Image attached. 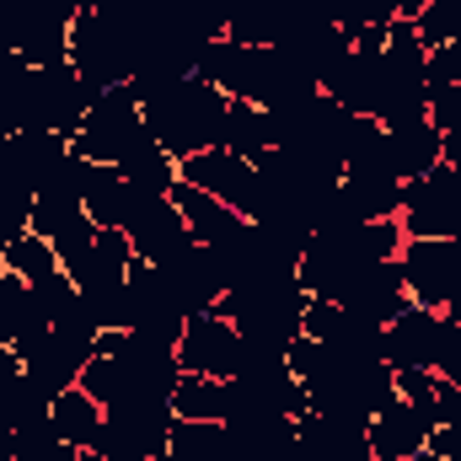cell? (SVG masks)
I'll use <instances>...</instances> for the list:
<instances>
[{
  "instance_id": "cell-22",
  "label": "cell",
  "mask_w": 461,
  "mask_h": 461,
  "mask_svg": "<svg viewBox=\"0 0 461 461\" xmlns=\"http://www.w3.org/2000/svg\"><path fill=\"white\" fill-rule=\"evenodd\" d=\"M129 268H134V247H129V236H123V230H97L86 263H81L70 279H76V290H92V285H123Z\"/></svg>"
},
{
  "instance_id": "cell-10",
  "label": "cell",
  "mask_w": 461,
  "mask_h": 461,
  "mask_svg": "<svg viewBox=\"0 0 461 461\" xmlns=\"http://www.w3.org/2000/svg\"><path fill=\"white\" fill-rule=\"evenodd\" d=\"M236 354H241V333L230 328L221 312L188 317V328H183V339H177V365H183V375L230 381V375H236Z\"/></svg>"
},
{
  "instance_id": "cell-28",
  "label": "cell",
  "mask_w": 461,
  "mask_h": 461,
  "mask_svg": "<svg viewBox=\"0 0 461 461\" xmlns=\"http://www.w3.org/2000/svg\"><path fill=\"white\" fill-rule=\"evenodd\" d=\"M424 49H440V43H456L461 38V0H424V11L413 16Z\"/></svg>"
},
{
  "instance_id": "cell-3",
  "label": "cell",
  "mask_w": 461,
  "mask_h": 461,
  "mask_svg": "<svg viewBox=\"0 0 461 461\" xmlns=\"http://www.w3.org/2000/svg\"><path fill=\"white\" fill-rule=\"evenodd\" d=\"M76 0H0V43L16 49L32 70L70 59Z\"/></svg>"
},
{
  "instance_id": "cell-20",
  "label": "cell",
  "mask_w": 461,
  "mask_h": 461,
  "mask_svg": "<svg viewBox=\"0 0 461 461\" xmlns=\"http://www.w3.org/2000/svg\"><path fill=\"white\" fill-rule=\"evenodd\" d=\"M215 145H221V150H230V156H241V161H263V156L274 150L268 113H263L258 103H236V97H230L226 123H221V140H215Z\"/></svg>"
},
{
  "instance_id": "cell-4",
  "label": "cell",
  "mask_w": 461,
  "mask_h": 461,
  "mask_svg": "<svg viewBox=\"0 0 461 461\" xmlns=\"http://www.w3.org/2000/svg\"><path fill=\"white\" fill-rule=\"evenodd\" d=\"M172 402H156V397H134V402H118L103 413V435L92 451L113 461H161L167 456V440H172Z\"/></svg>"
},
{
  "instance_id": "cell-24",
  "label": "cell",
  "mask_w": 461,
  "mask_h": 461,
  "mask_svg": "<svg viewBox=\"0 0 461 461\" xmlns=\"http://www.w3.org/2000/svg\"><path fill=\"white\" fill-rule=\"evenodd\" d=\"M123 177H129V188H140V194H172L177 188V156L172 150H161L156 145V134L118 167Z\"/></svg>"
},
{
  "instance_id": "cell-31",
  "label": "cell",
  "mask_w": 461,
  "mask_h": 461,
  "mask_svg": "<svg viewBox=\"0 0 461 461\" xmlns=\"http://www.w3.org/2000/svg\"><path fill=\"white\" fill-rule=\"evenodd\" d=\"M0 274H5V241H0Z\"/></svg>"
},
{
  "instance_id": "cell-29",
  "label": "cell",
  "mask_w": 461,
  "mask_h": 461,
  "mask_svg": "<svg viewBox=\"0 0 461 461\" xmlns=\"http://www.w3.org/2000/svg\"><path fill=\"white\" fill-rule=\"evenodd\" d=\"M435 392H440V375H435V370H397V397L413 402L429 424H440V419H435Z\"/></svg>"
},
{
  "instance_id": "cell-7",
  "label": "cell",
  "mask_w": 461,
  "mask_h": 461,
  "mask_svg": "<svg viewBox=\"0 0 461 461\" xmlns=\"http://www.w3.org/2000/svg\"><path fill=\"white\" fill-rule=\"evenodd\" d=\"M86 108H92V97H86V86H81V76H76L70 59H59V65H38V70H32L27 129H49V134H59V140H76V129H81Z\"/></svg>"
},
{
  "instance_id": "cell-30",
  "label": "cell",
  "mask_w": 461,
  "mask_h": 461,
  "mask_svg": "<svg viewBox=\"0 0 461 461\" xmlns=\"http://www.w3.org/2000/svg\"><path fill=\"white\" fill-rule=\"evenodd\" d=\"M424 76H429V86H461V38L429 49V70Z\"/></svg>"
},
{
  "instance_id": "cell-18",
  "label": "cell",
  "mask_w": 461,
  "mask_h": 461,
  "mask_svg": "<svg viewBox=\"0 0 461 461\" xmlns=\"http://www.w3.org/2000/svg\"><path fill=\"white\" fill-rule=\"evenodd\" d=\"M290 27V0H230L226 38L247 49H274Z\"/></svg>"
},
{
  "instance_id": "cell-21",
  "label": "cell",
  "mask_w": 461,
  "mask_h": 461,
  "mask_svg": "<svg viewBox=\"0 0 461 461\" xmlns=\"http://www.w3.org/2000/svg\"><path fill=\"white\" fill-rule=\"evenodd\" d=\"M49 419H54L59 440H65V446H76V451H92V446H97V435H103V402H97V397H86L81 386L59 392V397L49 402Z\"/></svg>"
},
{
  "instance_id": "cell-19",
  "label": "cell",
  "mask_w": 461,
  "mask_h": 461,
  "mask_svg": "<svg viewBox=\"0 0 461 461\" xmlns=\"http://www.w3.org/2000/svg\"><path fill=\"white\" fill-rule=\"evenodd\" d=\"M172 204L183 210V221H188V230H194L199 247H215V241H226V236L241 230V215H236L230 204H221L215 194L194 188V183H177V188H172Z\"/></svg>"
},
{
  "instance_id": "cell-13",
  "label": "cell",
  "mask_w": 461,
  "mask_h": 461,
  "mask_svg": "<svg viewBox=\"0 0 461 461\" xmlns=\"http://www.w3.org/2000/svg\"><path fill=\"white\" fill-rule=\"evenodd\" d=\"M429 435H435V424H429L413 402H402V397H392V402L370 419V429H365V440H370V461L419 456V451L429 446Z\"/></svg>"
},
{
  "instance_id": "cell-14",
  "label": "cell",
  "mask_w": 461,
  "mask_h": 461,
  "mask_svg": "<svg viewBox=\"0 0 461 461\" xmlns=\"http://www.w3.org/2000/svg\"><path fill=\"white\" fill-rule=\"evenodd\" d=\"M81 204L92 215L97 230H123L134 204H140V188H129V177L118 167H92L86 161V177H81Z\"/></svg>"
},
{
  "instance_id": "cell-5",
  "label": "cell",
  "mask_w": 461,
  "mask_h": 461,
  "mask_svg": "<svg viewBox=\"0 0 461 461\" xmlns=\"http://www.w3.org/2000/svg\"><path fill=\"white\" fill-rule=\"evenodd\" d=\"M402 279L408 301L429 312H456L461 306V247L456 236H408L402 241Z\"/></svg>"
},
{
  "instance_id": "cell-23",
  "label": "cell",
  "mask_w": 461,
  "mask_h": 461,
  "mask_svg": "<svg viewBox=\"0 0 461 461\" xmlns=\"http://www.w3.org/2000/svg\"><path fill=\"white\" fill-rule=\"evenodd\" d=\"M172 413H177V419H194V424H226V413H230L226 381L183 375V381H177V392H172Z\"/></svg>"
},
{
  "instance_id": "cell-25",
  "label": "cell",
  "mask_w": 461,
  "mask_h": 461,
  "mask_svg": "<svg viewBox=\"0 0 461 461\" xmlns=\"http://www.w3.org/2000/svg\"><path fill=\"white\" fill-rule=\"evenodd\" d=\"M43 317H38V306H32V290H27V279H16L11 268L0 274V344H16L27 328H38Z\"/></svg>"
},
{
  "instance_id": "cell-6",
  "label": "cell",
  "mask_w": 461,
  "mask_h": 461,
  "mask_svg": "<svg viewBox=\"0 0 461 461\" xmlns=\"http://www.w3.org/2000/svg\"><path fill=\"white\" fill-rule=\"evenodd\" d=\"M402 236H461V167L440 161L424 177L402 183Z\"/></svg>"
},
{
  "instance_id": "cell-15",
  "label": "cell",
  "mask_w": 461,
  "mask_h": 461,
  "mask_svg": "<svg viewBox=\"0 0 461 461\" xmlns=\"http://www.w3.org/2000/svg\"><path fill=\"white\" fill-rule=\"evenodd\" d=\"M252 70H258V49L230 43V38H210V43L199 49V65H194L199 81L221 86V92L236 97V103H247V92H252Z\"/></svg>"
},
{
  "instance_id": "cell-8",
  "label": "cell",
  "mask_w": 461,
  "mask_h": 461,
  "mask_svg": "<svg viewBox=\"0 0 461 461\" xmlns=\"http://www.w3.org/2000/svg\"><path fill=\"white\" fill-rule=\"evenodd\" d=\"M177 183H194V188L215 194L241 221H252V210H258V167L241 161V156H230V150H221V145L183 156L177 161Z\"/></svg>"
},
{
  "instance_id": "cell-2",
  "label": "cell",
  "mask_w": 461,
  "mask_h": 461,
  "mask_svg": "<svg viewBox=\"0 0 461 461\" xmlns=\"http://www.w3.org/2000/svg\"><path fill=\"white\" fill-rule=\"evenodd\" d=\"M145 140H150V129H145V113H140V97H134V86L123 81V86L103 92V97L86 108L76 140H70V156H81V161H92V167H123Z\"/></svg>"
},
{
  "instance_id": "cell-17",
  "label": "cell",
  "mask_w": 461,
  "mask_h": 461,
  "mask_svg": "<svg viewBox=\"0 0 461 461\" xmlns=\"http://www.w3.org/2000/svg\"><path fill=\"white\" fill-rule=\"evenodd\" d=\"M5 156H11V172L38 194V188L70 161V140H59V134H49V129H22V134L5 140Z\"/></svg>"
},
{
  "instance_id": "cell-1",
  "label": "cell",
  "mask_w": 461,
  "mask_h": 461,
  "mask_svg": "<svg viewBox=\"0 0 461 461\" xmlns=\"http://www.w3.org/2000/svg\"><path fill=\"white\" fill-rule=\"evenodd\" d=\"M230 97L221 86L188 76V81H172V86H156L140 97V113H145V129L156 134L161 150H172L177 161L194 156V150H210L221 140V123H226Z\"/></svg>"
},
{
  "instance_id": "cell-26",
  "label": "cell",
  "mask_w": 461,
  "mask_h": 461,
  "mask_svg": "<svg viewBox=\"0 0 461 461\" xmlns=\"http://www.w3.org/2000/svg\"><path fill=\"white\" fill-rule=\"evenodd\" d=\"M5 268H11L16 279L38 285L43 274H54V268H59V252H54V241H49V236H38V230H22L16 241H5Z\"/></svg>"
},
{
  "instance_id": "cell-9",
  "label": "cell",
  "mask_w": 461,
  "mask_h": 461,
  "mask_svg": "<svg viewBox=\"0 0 461 461\" xmlns=\"http://www.w3.org/2000/svg\"><path fill=\"white\" fill-rule=\"evenodd\" d=\"M123 236H129L134 258H140V263H156V268L194 247V230L183 221V210L172 204V194H140V204H134Z\"/></svg>"
},
{
  "instance_id": "cell-12",
  "label": "cell",
  "mask_w": 461,
  "mask_h": 461,
  "mask_svg": "<svg viewBox=\"0 0 461 461\" xmlns=\"http://www.w3.org/2000/svg\"><path fill=\"white\" fill-rule=\"evenodd\" d=\"M161 274H167V285H172V295L183 301V312L188 317H204V312H215L221 306V295H226V274H221V263H215V252L210 247H188V252H177L172 263H161Z\"/></svg>"
},
{
  "instance_id": "cell-11",
  "label": "cell",
  "mask_w": 461,
  "mask_h": 461,
  "mask_svg": "<svg viewBox=\"0 0 461 461\" xmlns=\"http://www.w3.org/2000/svg\"><path fill=\"white\" fill-rule=\"evenodd\" d=\"M339 306L354 312V317H365V322H375V328H386L402 306H408V279H402V258H381V263H365L354 279H348V290L339 295Z\"/></svg>"
},
{
  "instance_id": "cell-32",
  "label": "cell",
  "mask_w": 461,
  "mask_h": 461,
  "mask_svg": "<svg viewBox=\"0 0 461 461\" xmlns=\"http://www.w3.org/2000/svg\"><path fill=\"white\" fill-rule=\"evenodd\" d=\"M0 461H11V451H0Z\"/></svg>"
},
{
  "instance_id": "cell-27",
  "label": "cell",
  "mask_w": 461,
  "mask_h": 461,
  "mask_svg": "<svg viewBox=\"0 0 461 461\" xmlns=\"http://www.w3.org/2000/svg\"><path fill=\"white\" fill-rule=\"evenodd\" d=\"M76 456H81V451L59 440V429H54L49 413H43V419H27V424L16 429V461H76Z\"/></svg>"
},
{
  "instance_id": "cell-16",
  "label": "cell",
  "mask_w": 461,
  "mask_h": 461,
  "mask_svg": "<svg viewBox=\"0 0 461 461\" xmlns=\"http://www.w3.org/2000/svg\"><path fill=\"white\" fill-rule=\"evenodd\" d=\"M440 150H446V134L429 123V118H408L397 129H386V156H392V172L402 183L424 177L429 167H440Z\"/></svg>"
}]
</instances>
